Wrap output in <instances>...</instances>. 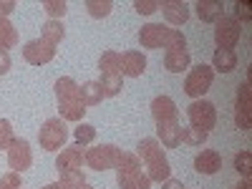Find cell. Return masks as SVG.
<instances>
[{
    "mask_svg": "<svg viewBox=\"0 0 252 189\" xmlns=\"http://www.w3.org/2000/svg\"><path fill=\"white\" fill-rule=\"evenodd\" d=\"M81 86L68 78V76H63L56 81V98H58V119L63 121H81L83 114H86V106L81 103Z\"/></svg>",
    "mask_w": 252,
    "mask_h": 189,
    "instance_id": "1",
    "label": "cell"
},
{
    "mask_svg": "<svg viewBox=\"0 0 252 189\" xmlns=\"http://www.w3.org/2000/svg\"><path fill=\"white\" fill-rule=\"evenodd\" d=\"M144 164H146V177L152 182H166L172 177V166H169V159H166L161 144L157 139H141L139 141V154H136Z\"/></svg>",
    "mask_w": 252,
    "mask_h": 189,
    "instance_id": "2",
    "label": "cell"
},
{
    "mask_svg": "<svg viewBox=\"0 0 252 189\" xmlns=\"http://www.w3.org/2000/svg\"><path fill=\"white\" fill-rule=\"evenodd\" d=\"M116 184L119 189H152V179L144 174L141 169V159L136 154L121 152L116 161Z\"/></svg>",
    "mask_w": 252,
    "mask_h": 189,
    "instance_id": "3",
    "label": "cell"
},
{
    "mask_svg": "<svg viewBox=\"0 0 252 189\" xmlns=\"http://www.w3.org/2000/svg\"><path fill=\"white\" fill-rule=\"evenodd\" d=\"M139 43L141 48H187V38L182 35V31L177 28H166V26H159V23H146L141 31H139Z\"/></svg>",
    "mask_w": 252,
    "mask_h": 189,
    "instance_id": "4",
    "label": "cell"
},
{
    "mask_svg": "<svg viewBox=\"0 0 252 189\" xmlns=\"http://www.w3.org/2000/svg\"><path fill=\"white\" fill-rule=\"evenodd\" d=\"M187 116H189V124H192V129H199V131H207L215 129L217 124V109L212 101H204V98H197L189 103L187 109Z\"/></svg>",
    "mask_w": 252,
    "mask_h": 189,
    "instance_id": "5",
    "label": "cell"
},
{
    "mask_svg": "<svg viewBox=\"0 0 252 189\" xmlns=\"http://www.w3.org/2000/svg\"><path fill=\"white\" fill-rule=\"evenodd\" d=\"M66 139H68V129L63 124V119H48L38 131L40 149H46V152H58L66 144Z\"/></svg>",
    "mask_w": 252,
    "mask_h": 189,
    "instance_id": "6",
    "label": "cell"
},
{
    "mask_svg": "<svg viewBox=\"0 0 252 189\" xmlns=\"http://www.w3.org/2000/svg\"><path fill=\"white\" fill-rule=\"evenodd\" d=\"M121 157V149L114 144H98L94 146V149H89L86 154H83V161H86L91 169L96 172H106V169H114L116 161Z\"/></svg>",
    "mask_w": 252,
    "mask_h": 189,
    "instance_id": "7",
    "label": "cell"
},
{
    "mask_svg": "<svg viewBox=\"0 0 252 189\" xmlns=\"http://www.w3.org/2000/svg\"><path fill=\"white\" fill-rule=\"evenodd\" d=\"M212 81H215L212 66H204V63H199V66H194L192 71H189V76H187V81H184V94L192 96V98H202L209 89H212Z\"/></svg>",
    "mask_w": 252,
    "mask_h": 189,
    "instance_id": "8",
    "label": "cell"
},
{
    "mask_svg": "<svg viewBox=\"0 0 252 189\" xmlns=\"http://www.w3.org/2000/svg\"><path fill=\"white\" fill-rule=\"evenodd\" d=\"M240 35H242V26L237 23L232 15H222L215 23V43L222 51H232L237 46Z\"/></svg>",
    "mask_w": 252,
    "mask_h": 189,
    "instance_id": "9",
    "label": "cell"
},
{
    "mask_svg": "<svg viewBox=\"0 0 252 189\" xmlns=\"http://www.w3.org/2000/svg\"><path fill=\"white\" fill-rule=\"evenodd\" d=\"M23 58L31 63V66H46V63H51L56 58V46H51L43 38L28 40L26 48H23Z\"/></svg>",
    "mask_w": 252,
    "mask_h": 189,
    "instance_id": "10",
    "label": "cell"
},
{
    "mask_svg": "<svg viewBox=\"0 0 252 189\" xmlns=\"http://www.w3.org/2000/svg\"><path fill=\"white\" fill-rule=\"evenodd\" d=\"M235 124H237L240 131H247L250 124H252V91H250V83H240V89H237Z\"/></svg>",
    "mask_w": 252,
    "mask_h": 189,
    "instance_id": "11",
    "label": "cell"
},
{
    "mask_svg": "<svg viewBox=\"0 0 252 189\" xmlns=\"http://www.w3.org/2000/svg\"><path fill=\"white\" fill-rule=\"evenodd\" d=\"M8 164L13 172H23L33 164V152H31V144L26 139H13L10 149H8Z\"/></svg>",
    "mask_w": 252,
    "mask_h": 189,
    "instance_id": "12",
    "label": "cell"
},
{
    "mask_svg": "<svg viewBox=\"0 0 252 189\" xmlns=\"http://www.w3.org/2000/svg\"><path fill=\"white\" fill-rule=\"evenodd\" d=\"M152 116H154L157 126H161V124H179L177 103L169 96H157L152 101Z\"/></svg>",
    "mask_w": 252,
    "mask_h": 189,
    "instance_id": "13",
    "label": "cell"
},
{
    "mask_svg": "<svg viewBox=\"0 0 252 189\" xmlns=\"http://www.w3.org/2000/svg\"><path fill=\"white\" fill-rule=\"evenodd\" d=\"M81 164H83V152H81L78 144H73V146H66V149L58 154L56 169H58V174H66V172L81 169Z\"/></svg>",
    "mask_w": 252,
    "mask_h": 189,
    "instance_id": "14",
    "label": "cell"
},
{
    "mask_svg": "<svg viewBox=\"0 0 252 189\" xmlns=\"http://www.w3.org/2000/svg\"><path fill=\"white\" fill-rule=\"evenodd\" d=\"M194 169H197L199 174H207V177L217 174V172L222 169V157H220V152H215V149H202V152L194 157Z\"/></svg>",
    "mask_w": 252,
    "mask_h": 189,
    "instance_id": "15",
    "label": "cell"
},
{
    "mask_svg": "<svg viewBox=\"0 0 252 189\" xmlns=\"http://www.w3.org/2000/svg\"><path fill=\"white\" fill-rule=\"evenodd\" d=\"M157 136L161 139V144L166 149H177L187 139V129L182 124H161V126H157Z\"/></svg>",
    "mask_w": 252,
    "mask_h": 189,
    "instance_id": "16",
    "label": "cell"
},
{
    "mask_svg": "<svg viewBox=\"0 0 252 189\" xmlns=\"http://www.w3.org/2000/svg\"><path fill=\"white\" fill-rule=\"evenodd\" d=\"M189 61H192V58H189L187 48H179V46L166 48V53H164V68L169 73H182V71L189 68Z\"/></svg>",
    "mask_w": 252,
    "mask_h": 189,
    "instance_id": "17",
    "label": "cell"
},
{
    "mask_svg": "<svg viewBox=\"0 0 252 189\" xmlns=\"http://www.w3.org/2000/svg\"><path fill=\"white\" fill-rule=\"evenodd\" d=\"M146 71V58L139 51H126L121 53V76H131L139 78Z\"/></svg>",
    "mask_w": 252,
    "mask_h": 189,
    "instance_id": "18",
    "label": "cell"
},
{
    "mask_svg": "<svg viewBox=\"0 0 252 189\" xmlns=\"http://www.w3.org/2000/svg\"><path fill=\"white\" fill-rule=\"evenodd\" d=\"M161 13H164V18L169 20L172 26H182V23L189 20V5L184 3V0H164Z\"/></svg>",
    "mask_w": 252,
    "mask_h": 189,
    "instance_id": "19",
    "label": "cell"
},
{
    "mask_svg": "<svg viewBox=\"0 0 252 189\" xmlns=\"http://www.w3.org/2000/svg\"><path fill=\"white\" fill-rule=\"evenodd\" d=\"M235 68H237V53H235V51H222V48H217L215 56H212V71L232 73Z\"/></svg>",
    "mask_w": 252,
    "mask_h": 189,
    "instance_id": "20",
    "label": "cell"
},
{
    "mask_svg": "<svg viewBox=\"0 0 252 189\" xmlns=\"http://www.w3.org/2000/svg\"><path fill=\"white\" fill-rule=\"evenodd\" d=\"M194 8H197V15H199L202 23H217L222 18V3L220 0H199Z\"/></svg>",
    "mask_w": 252,
    "mask_h": 189,
    "instance_id": "21",
    "label": "cell"
},
{
    "mask_svg": "<svg viewBox=\"0 0 252 189\" xmlns=\"http://www.w3.org/2000/svg\"><path fill=\"white\" fill-rule=\"evenodd\" d=\"M98 71H101V76H121V53H116V51L101 53Z\"/></svg>",
    "mask_w": 252,
    "mask_h": 189,
    "instance_id": "22",
    "label": "cell"
},
{
    "mask_svg": "<svg viewBox=\"0 0 252 189\" xmlns=\"http://www.w3.org/2000/svg\"><path fill=\"white\" fill-rule=\"evenodd\" d=\"M78 91H81V103H83V106H96V103L103 101V89H101V83H98V81L83 83Z\"/></svg>",
    "mask_w": 252,
    "mask_h": 189,
    "instance_id": "23",
    "label": "cell"
},
{
    "mask_svg": "<svg viewBox=\"0 0 252 189\" xmlns=\"http://www.w3.org/2000/svg\"><path fill=\"white\" fill-rule=\"evenodd\" d=\"M18 43V31L8 18H0V51H8Z\"/></svg>",
    "mask_w": 252,
    "mask_h": 189,
    "instance_id": "24",
    "label": "cell"
},
{
    "mask_svg": "<svg viewBox=\"0 0 252 189\" xmlns=\"http://www.w3.org/2000/svg\"><path fill=\"white\" fill-rule=\"evenodd\" d=\"M63 35H66V28H63L61 20H48V23H43V40H48L51 46H58Z\"/></svg>",
    "mask_w": 252,
    "mask_h": 189,
    "instance_id": "25",
    "label": "cell"
},
{
    "mask_svg": "<svg viewBox=\"0 0 252 189\" xmlns=\"http://www.w3.org/2000/svg\"><path fill=\"white\" fill-rule=\"evenodd\" d=\"M61 189H78L86 184V174H83L81 169H73V172H66V174H61Z\"/></svg>",
    "mask_w": 252,
    "mask_h": 189,
    "instance_id": "26",
    "label": "cell"
},
{
    "mask_svg": "<svg viewBox=\"0 0 252 189\" xmlns=\"http://www.w3.org/2000/svg\"><path fill=\"white\" fill-rule=\"evenodd\" d=\"M101 89H103V98L106 96H119L124 83H121V76H101Z\"/></svg>",
    "mask_w": 252,
    "mask_h": 189,
    "instance_id": "27",
    "label": "cell"
},
{
    "mask_svg": "<svg viewBox=\"0 0 252 189\" xmlns=\"http://www.w3.org/2000/svg\"><path fill=\"white\" fill-rule=\"evenodd\" d=\"M73 139H76L78 146H86V144H91L96 139V129H94L91 124H78L76 129H73Z\"/></svg>",
    "mask_w": 252,
    "mask_h": 189,
    "instance_id": "28",
    "label": "cell"
},
{
    "mask_svg": "<svg viewBox=\"0 0 252 189\" xmlns=\"http://www.w3.org/2000/svg\"><path fill=\"white\" fill-rule=\"evenodd\" d=\"M235 172L242 174V177L252 174V152H240L235 157Z\"/></svg>",
    "mask_w": 252,
    "mask_h": 189,
    "instance_id": "29",
    "label": "cell"
},
{
    "mask_svg": "<svg viewBox=\"0 0 252 189\" xmlns=\"http://www.w3.org/2000/svg\"><path fill=\"white\" fill-rule=\"evenodd\" d=\"M86 8H89V13H91L94 18H106V15L111 13L114 3H111V0H101V3H98V0H89Z\"/></svg>",
    "mask_w": 252,
    "mask_h": 189,
    "instance_id": "30",
    "label": "cell"
},
{
    "mask_svg": "<svg viewBox=\"0 0 252 189\" xmlns=\"http://www.w3.org/2000/svg\"><path fill=\"white\" fill-rule=\"evenodd\" d=\"M43 10L51 15V20H56V18H63V15H66L68 5L63 3V0H46V3H43Z\"/></svg>",
    "mask_w": 252,
    "mask_h": 189,
    "instance_id": "31",
    "label": "cell"
},
{
    "mask_svg": "<svg viewBox=\"0 0 252 189\" xmlns=\"http://www.w3.org/2000/svg\"><path fill=\"white\" fill-rule=\"evenodd\" d=\"M13 129H10V121L8 119H0V149H10L13 144Z\"/></svg>",
    "mask_w": 252,
    "mask_h": 189,
    "instance_id": "32",
    "label": "cell"
},
{
    "mask_svg": "<svg viewBox=\"0 0 252 189\" xmlns=\"http://www.w3.org/2000/svg\"><path fill=\"white\" fill-rule=\"evenodd\" d=\"M134 8H136L139 15H152V13H157L161 8V3H159V0H136Z\"/></svg>",
    "mask_w": 252,
    "mask_h": 189,
    "instance_id": "33",
    "label": "cell"
},
{
    "mask_svg": "<svg viewBox=\"0 0 252 189\" xmlns=\"http://www.w3.org/2000/svg\"><path fill=\"white\" fill-rule=\"evenodd\" d=\"M20 174L18 172H8V174H3L0 177V189H20Z\"/></svg>",
    "mask_w": 252,
    "mask_h": 189,
    "instance_id": "34",
    "label": "cell"
},
{
    "mask_svg": "<svg viewBox=\"0 0 252 189\" xmlns=\"http://www.w3.org/2000/svg\"><path fill=\"white\" fill-rule=\"evenodd\" d=\"M250 3H235V20L240 23V20H245V23H250V18H252V13H250Z\"/></svg>",
    "mask_w": 252,
    "mask_h": 189,
    "instance_id": "35",
    "label": "cell"
},
{
    "mask_svg": "<svg viewBox=\"0 0 252 189\" xmlns=\"http://www.w3.org/2000/svg\"><path fill=\"white\" fill-rule=\"evenodd\" d=\"M207 131H199V129H187V139L184 141H189V144H204L207 141Z\"/></svg>",
    "mask_w": 252,
    "mask_h": 189,
    "instance_id": "36",
    "label": "cell"
},
{
    "mask_svg": "<svg viewBox=\"0 0 252 189\" xmlns=\"http://www.w3.org/2000/svg\"><path fill=\"white\" fill-rule=\"evenodd\" d=\"M8 71H10V53L0 51V76H5Z\"/></svg>",
    "mask_w": 252,
    "mask_h": 189,
    "instance_id": "37",
    "label": "cell"
},
{
    "mask_svg": "<svg viewBox=\"0 0 252 189\" xmlns=\"http://www.w3.org/2000/svg\"><path fill=\"white\" fill-rule=\"evenodd\" d=\"M13 10H15V0H3L0 3V18H8Z\"/></svg>",
    "mask_w": 252,
    "mask_h": 189,
    "instance_id": "38",
    "label": "cell"
},
{
    "mask_svg": "<svg viewBox=\"0 0 252 189\" xmlns=\"http://www.w3.org/2000/svg\"><path fill=\"white\" fill-rule=\"evenodd\" d=\"M161 189H184V184L179 182V179H166V182H161Z\"/></svg>",
    "mask_w": 252,
    "mask_h": 189,
    "instance_id": "39",
    "label": "cell"
},
{
    "mask_svg": "<svg viewBox=\"0 0 252 189\" xmlns=\"http://www.w3.org/2000/svg\"><path fill=\"white\" fill-rule=\"evenodd\" d=\"M232 189H252V187H250V182H240V184L232 187Z\"/></svg>",
    "mask_w": 252,
    "mask_h": 189,
    "instance_id": "40",
    "label": "cell"
},
{
    "mask_svg": "<svg viewBox=\"0 0 252 189\" xmlns=\"http://www.w3.org/2000/svg\"><path fill=\"white\" fill-rule=\"evenodd\" d=\"M43 189H61V184H58V182H53V184H46Z\"/></svg>",
    "mask_w": 252,
    "mask_h": 189,
    "instance_id": "41",
    "label": "cell"
},
{
    "mask_svg": "<svg viewBox=\"0 0 252 189\" xmlns=\"http://www.w3.org/2000/svg\"><path fill=\"white\" fill-rule=\"evenodd\" d=\"M78 189H94V187H89V184H83V187H78Z\"/></svg>",
    "mask_w": 252,
    "mask_h": 189,
    "instance_id": "42",
    "label": "cell"
}]
</instances>
